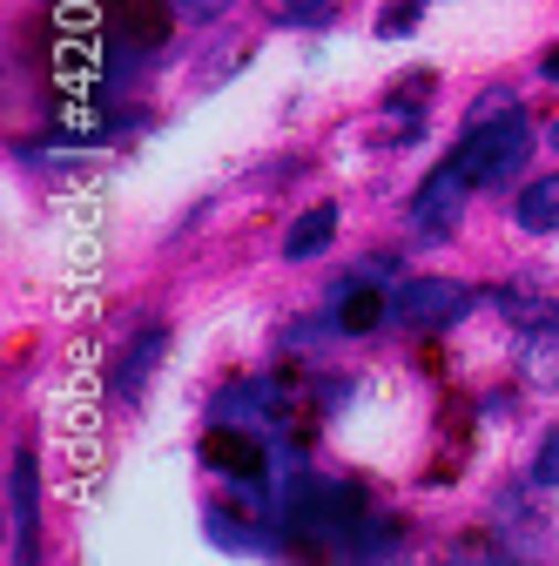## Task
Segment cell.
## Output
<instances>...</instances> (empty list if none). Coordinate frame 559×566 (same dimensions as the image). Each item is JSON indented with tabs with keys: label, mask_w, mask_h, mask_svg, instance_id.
Listing matches in <instances>:
<instances>
[{
	"label": "cell",
	"mask_w": 559,
	"mask_h": 566,
	"mask_svg": "<svg viewBox=\"0 0 559 566\" xmlns=\"http://www.w3.org/2000/svg\"><path fill=\"white\" fill-rule=\"evenodd\" d=\"M162 350H169V331H162V324H149L143 337H135V344L122 350V365H115L108 391H115V398H135V391L149 385V371H156V358H162Z\"/></svg>",
	"instance_id": "9c48e42d"
},
{
	"label": "cell",
	"mask_w": 559,
	"mask_h": 566,
	"mask_svg": "<svg viewBox=\"0 0 559 566\" xmlns=\"http://www.w3.org/2000/svg\"><path fill=\"white\" fill-rule=\"evenodd\" d=\"M539 149L532 142V122L526 115H499V122H485V128H465V142H458V163H465V176L478 182V189H499V182H513L519 169H526V156Z\"/></svg>",
	"instance_id": "6da1fadb"
},
{
	"label": "cell",
	"mask_w": 559,
	"mask_h": 566,
	"mask_svg": "<svg viewBox=\"0 0 559 566\" xmlns=\"http://www.w3.org/2000/svg\"><path fill=\"white\" fill-rule=\"evenodd\" d=\"M552 149H559V122H552Z\"/></svg>",
	"instance_id": "44dd1931"
},
{
	"label": "cell",
	"mask_w": 559,
	"mask_h": 566,
	"mask_svg": "<svg viewBox=\"0 0 559 566\" xmlns=\"http://www.w3.org/2000/svg\"><path fill=\"white\" fill-rule=\"evenodd\" d=\"M398 102H404V108L425 102V75H404V82H398Z\"/></svg>",
	"instance_id": "d6986e66"
},
{
	"label": "cell",
	"mask_w": 559,
	"mask_h": 566,
	"mask_svg": "<svg viewBox=\"0 0 559 566\" xmlns=\"http://www.w3.org/2000/svg\"><path fill=\"white\" fill-rule=\"evenodd\" d=\"M513 217H519V230H532V237H552V230H559V176H539V182H526V196L513 202Z\"/></svg>",
	"instance_id": "7c38bea8"
},
{
	"label": "cell",
	"mask_w": 559,
	"mask_h": 566,
	"mask_svg": "<svg viewBox=\"0 0 559 566\" xmlns=\"http://www.w3.org/2000/svg\"><path fill=\"white\" fill-rule=\"evenodd\" d=\"M532 485H559V424L539 439V452H532Z\"/></svg>",
	"instance_id": "9a60e30c"
},
{
	"label": "cell",
	"mask_w": 559,
	"mask_h": 566,
	"mask_svg": "<svg viewBox=\"0 0 559 566\" xmlns=\"http://www.w3.org/2000/svg\"><path fill=\"white\" fill-rule=\"evenodd\" d=\"M493 526L513 533L526 553H546V526H539V513L526 506V492H499V500H493Z\"/></svg>",
	"instance_id": "4fadbf2b"
},
{
	"label": "cell",
	"mask_w": 559,
	"mask_h": 566,
	"mask_svg": "<svg viewBox=\"0 0 559 566\" xmlns=\"http://www.w3.org/2000/svg\"><path fill=\"white\" fill-rule=\"evenodd\" d=\"M472 311V283L458 276H411L391 291V324L398 331H445Z\"/></svg>",
	"instance_id": "7a4b0ae2"
},
{
	"label": "cell",
	"mask_w": 559,
	"mask_h": 566,
	"mask_svg": "<svg viewBox=\"0 0 559 566\" xmlns=\"http://www.w3.org/2000/svg\"><path fill=\"white\" fill-rule=\"evenodd\" d=\"M418 8H425V0H398V8H384V14H378V34H384V41H391V34H404Z\"/></svg>",
	"instance_id": "e0dca14e"
},
{
	"label": "cell",
	"mask_w": 559,
	"mask_h": 566,
	"mask_svg": "<svg viewBox=\"0 0 559 566\" xmlns=\"http://www.w3.org/2000/svg\"><path fill=\"white\" fill-rule=\"evenodd\" d=\"M472 189H478V182L465 176V163L445 156L425 182H418V196H411V230H418V237H445V230L458 223V209H465Z\"/></svg>",
	"instance_id": "3957f363"
},
{
	"label": "cell",
	"mask_w": 559,
	"mask_h": 566,
	"mask_svg": "<svg viewBox=\"0 0 559 566\" xmlns=\"http://www.w3.org/2000/svg\"><path fill=\"white\" fill-rule=\"evenodd\" d=\"M169 28H176L169 0H115V8H108V41H122V48H135V54L162 48Z\"/></svg>",
	"instance_id": "277c9868"
},
{
	"label": "cell",
	"mask_w": 559,
	"mask_h": 566,
	"mask_svg": "<svg viewBox=\"0 0 559 566\" xmlns=\"http://www.w3.org/2000/svg\"><path fill=\"white\" fill-rule=\"evenodd\" d=\"M499 115H519V95H513V88H485V95L465 108V128H485V122H499Z\"/></svg>",
	"instance_id": "5bb4252c"
},
{
	"label": "cell",
	"mask_w": 559,
	"mask_h": 566,
	"mask_svg": "<svg viewBox=\"0 0 559 566\" xmlns=\"http://www.w3.org/2000/svg\"><path fill=\"white\" fill-rule=\"evenodd\" d=\"M276 8H284L291 21H304V28H324L330 21V0H276Z\"/></svg>",
	"instance_id": "2e32d148"
},
{
	"label": "cell",
	"mask_w": 559,
	"mask_h": 566,
	"mask_svg": "<svg viewBox=\"0 0 559 566\" xmlns=\"http://www.w3.org/2000/svg\"><path fill=\"white\" fill-rule=\"evenodd\" d=\"M176 14L182 21H217V14H230V0H176Z\"/></svg>",
	"instance_id": "ac0fdd59"
},
{
	"label": "cell",
	"mask_w": 559,
	"mask_h": 566,
	"mask_svg": "<svg viewBox=\"0 0 559 566\" xmlns=\"http://www.w3.org/2000/svg\"><path fill=\"white\" fill-rule=\"evenodd\" d=\"M202 465H209V472H223V479L256 485V479H263V446L243 432V424H209V439H202Z\"/></svg>",
	"instance_id": "8992f818"
},
{
	"label": "cell",
	"mask_w": 559,
	"mask_h": 566,
	"mask_svg": "<svg viewBox=\"0 0 559 566\" xmlns=\"http://www.w3.org/2000/svg\"><path fill=\"white\" fill-rule=\"evenodd\" d=\"M493 304L506 317H519V324H546L559 311V283L552 276H513V283H499V291H493Z\"/></svg>",
	"instance_id": "ba28073f"
},
{
	"label": "cell",
	"mask_w": 559,
	"mask_h": 566,
	"mask_svg": "<svg viewBox=\"0 0 559 566\" xmlns=\"http://www.w3.org/2000/svg\"><path fill=\"white\" fill-rule=\"evenodd\" d=\"M8 520H14V559L28 566V559H34V520H41V472H34V452H14V465H8Z\"/></svg>",
	"instance_id": "5b68a950"
},
{
	"label": "cell",
	"mask_w": 559,
	"mask_h": 566,
	"mask_svg": "<svg viewBox=\"0 0 559 566\" xmlns=\"http://www.w3.org/2000/svg\"><path fill=\"white\" fill-rule=\"evenodd\" d=\"M337 237V202H317V209H304V217L291 223V237H284V256L291 263H310L324 243Z\"/></svg>",
	"instance_id": "8fae6325"
},
{
	"label": "cell",
	"mask_w": 559,
	"mask_h": 566,
	"mask_svg": "<svg viewBox=\"0 0 559 566\" xmlns=\"http://www.w3.org/2000/svg\"><path fill=\"white\" fill-rule=\"evenodd\" d=\"M519 378L532 391H552L559 398V324L552 317L546 324H526V337H519Z\"/></svg>",
	"instance_id": "52a82bcc"
},
{
	"label": "cell",
	"mask_w": 559,
	"mask_h": 566,
	"mask_svg": "<svg viewBox=\"0 0 559 566\" xmlns=\"http://www.w3.org/2000/svg\"><path fill=\"white\" fill-rule=\"evenodd\" d=\"M539 75H546V82H559V48H546V54H539Z\"/></svg>",
	"instance_id": "ffe728a7"
},
{
	"label": "cell",
	"mask_w": 559,
	"mask_h": 566,
	"mask_svg": "<svg viewBox=\"0 0 559 566\" xmlns=\"http://www.w3.org/2000/svg\"><path fill=\"white\" fill-rule=\"evenodd\" d=\"M263 411H276V385H270V378L230 385V391H217V405H209V418H217V424H250V418H263Z\"/></svg>",
	"instance_id": "30bf717a"
}]
</instances>
